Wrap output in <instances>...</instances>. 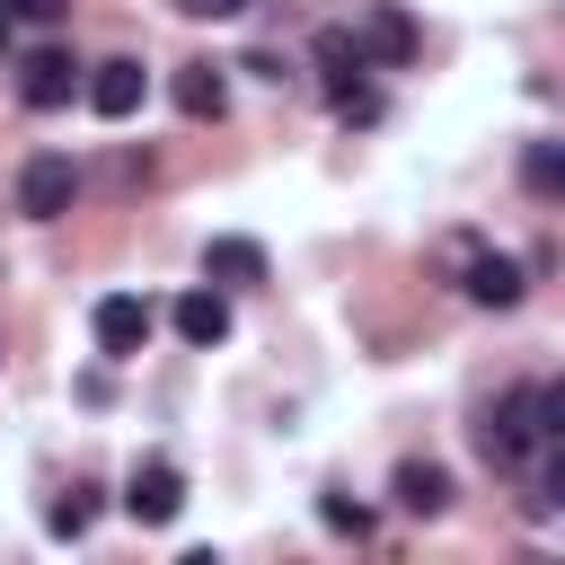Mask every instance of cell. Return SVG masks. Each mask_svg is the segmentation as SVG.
I'll list each match as a JSON object with an SVG mask.
<instances>
[{
  "instance_id": "obj_1",
  "label": "cell",
  "mask_w": 565,
  "mask_h": 565,
  "mask_svg": "<svg viewBox=\"0 0 565 565\" xmlns=\"http://www.w3.org/2000/svg\"><path fill=\"white\" fill-rule=\"evenodd\" d=\"M539 441H556V433H547V388H530V380H521V388H503V397L486 406L477 450H486L494 468H530V450H539Z\"/></svg>"
},
{
  "instance_id": "obj_2",
  "label": "cell",
  "mask_w": 565,
  "mask_h": 565,
  "mask_svg": "<svg viewBox=\"0 0 565 565\" xmlns=\"http://www.w3.org/2000/svg\"><path fill=\"white\" fill-rule=\"evenodd\" d=\"M124 512H132L141 530H168V521L185 512V468H177V459H132V477H124Z\"/></svg>"
},
{
  "instance_id": "obj_3",
  "label": "cell",
  "mask_w": 565,
  "mask_h": 565,
  "mask_svg": "<svg viewBox=\"0 0 565 565\" xmlns=\"http://www.w3.org/2000/svg\"><path fill=\"white\" fill-rule=\"evenodd\" d=\"M71 194H79V168H71L62 150H35V159L18 168V212H26V221H62Z\"/></svg>"
},
{
  "instance_id": "obj_4",
  "label": "cell",
  "mask_w": 565,
  "mask_h": 565,
  "mask_svg": "<svg viewBox=\"0 0 565 565\" xmlns=\"http://www.w3.org/2000/svg\"><path fill=\"white\" fill-rule=\"evenodd\" d=\"M71 88H79V62H71L62 44H35V53L18 62V97H26L35 115H53V106H71Z\"/></svg>"
},
{
  "instance_id": "obj_5",
  "label": "cell",
  "mask_w": 565,
  "mask_h": 565,
  "mask_svg": "<svg viewBox=\"0 0 565 565\" xmlns=\"http://www.w3.org/2000/svg\"><path fill=\"white\" fill-rule=\"evenodd\" d=\"M88 327H97V353H106V362H132V353L150 344V300H132V291H106Z\"/></svg>"
},
{
  "instance_id": "obj_6",
  "label": "cell",
  "mask_w": 565,
  "mask_h": 565,
  "mask_svg": "<svg viewBox=\"0 0 565 565\" xmlns=\"http://www.w3.org/2000/svg\"><path fill=\"white\" fill-rule=\"evenodd\" d=\"M141 97H150V71H141L132 53H115V62H97V79H88V106H97L106 124H124V115H141Z\"/></svg>"
},
{
  "instance_id": "obj_7",
  "label": "cell",
  "mask_w": 565,
  "mask_h": 565,
  "mask_svg": "<svg viewBox=\"0 0 565 565\" xmlns=\"http://www.w3.org/2000/svg\"><path fill=\"white\" fill-rule=\"evenodd\" d=\"M168 97H177V115H194V124H221V115H230V79H221V62H177Z\"/></svg>"
},
{
  "instance_id": "obj_8",
  "label": "cell",
  "mask_w": 565,
  "mask_h": 565,
  "mask_svg": "<svg viewBox=\"0 0 565 565\" xmlns=\"http://www.w3.org/2000/svg\"><path fill=\"white\" fill-rule=\"evenodd\" d=\"M388 494H397V512H415V521H441V512H450V468H433V459H406V468L388 477Z\"/></svg>"
},
{
  "instance_id": "obj_9",
  "label": "cell",
  "mask_w": 565,
  "mask_h": 565,
  "mask_svg": "<svg viewBox=\"0 0 565 565\" xmlns=\"http://www.w3.org/2000/svg\"><path fill=\"white\" fill-rule=\"evenodd\" d=\"M353 44H362V62H415V18L406 9H371Z\"/></svg>"
},
{
  "instance_id": "obj_10",
  "label": "cell",
  "mask_w": 565,
  "mask_h": 565,
  "mask_svg": "<svg viewBox=\"0 0 565 565\" xmlns=\"http://www.w3.org/2000/svg\"><path fill=\"white\" fill-rule=\"evenodd\" d=\"M203 282H230V291L238 282H265V247L256 238H212L203 247Z\"/></svg>"
},
{
  "instance_id": "obj_11",
  "label": "cell",
  "mask_w": 565,
  "mask_h": 565,
  "mask_svg": "<svg viewBox=\"0 0 565 565\" xmlns=\"http://www.w3.org/2000/svg\"><path fill=\"white\" fill-rule=\"evenodd\" d=\"M177 335H185V344H221V335H230V300H221L212 282L185 291V300H177Z\"/></svg>"
},
{
  "instance_id": "obj_12",
  "label": "cell",
  "mask_w": 565,
  "mask_h": 565,
  "mask_svg": "<svg viewBox=\"0 0 565 565\" xmlns=\"http://www.w3.org/2000/svg\"><path fill=\"white\" fill-rule=\"evenodd\" d=\"M468 300H477V309H512V300H521V265H512V256H477V265H468Z\"/></svg>"
},
{
  "instance_id": "obj_13",
  "label": "cell",
  "mask_w": 565,
  "mask_h": 565,
  "mask_svg": "<svg viewBox=\"0 0 565 565\" xmlns=\"http://www.w3.org/2000/svg\"><path fill=\"white\" fill-rule=\"evenodd\" d=\"M318 71H327V88H353L371 62H362V44H353L344 26H327V35H318Z\"/></svg>"
},
{
  "instance_id": "obj_14",
  "label": "cell",
  "mask_w": 565,
  "mask_h": 565,
  "mask_svg": "<svg viewBox=\"0 0 565 565\" xmlns=\"http://www.w3.org/2000/svg\"><path fill=\"white\" fill-rule=\"evenodd\" d=\"M88 521H97V494H88V486H71V494L44 512V530H53V539H88Z\"/></svg>"
},
{
  "instance_id": "obj_15",
  "label": "cell",
  "mask_w": 565,
  "mask_h": 565,
  "mask_svg": "<svg viewBox=\"0 0 565 565\" xmlns=\"http://www.w3.org/2000/svg\"><path fill=\"white\" fill-rule=\"evenodd\" d=\"M521 185H530V194H556V185H565V159H556V141H530V159H521Z\"/></svg>"
},
{
  "instance_id": "obj_16",
  "label": "cell",
  "mask_w": 565,
  "mask_h": 565,
  "mask_svg": "<svg viewBox=\"0 0 565 565\" xmlns=\"http://www.w3.org/2000/svg\"><path fill=\"white\" fill-rule=\"evenodd\" d=\"M62 9L71 0H0V18H18V26H62Z\"/></svg>"
},
{
  "instance_id": "obj_17",
  "label": "cell",
  "mask_w": 565,
  "mask_h": 565,
  "mask_svg": "<svg viewBox=\"0 0 565 565\" xmlns=\"http://www.w3.org/2000/svg\"><path fill=\"white\" fill-rule=\"evenodd\" d=\"M318 512H327V530H344V539H362V530H371V512H362V503H344V494H327Z\"/></svg>"
},
{
  "instance_id": "obj_18",
  "label": "cell",
  "mask_w": 565,
  "mask_h": 565,
  "mask_svg": "<svg viewBox=\"0 0 565 565\" xmlns=\"http://www.w3.org/2000/svg\"><path fill=\"white\" fill-rule=\"evenodd\" d=\"M335 115H344V124H371V115H380V97L353 79V88H335Z\"/></svg>"
},
{
  "instance_id": "obj_19",
  "label": "cell",
  "mask_w": 565,
  "mask_h": 565,
  "mask_svg": "<svg viewBox=\"0 0 565 565\" xmlns=\"http://www.w3.org/2000/svg\"><path fill=\"white\" fill-rule=\"evenodd\" d=\"M177 9H185V18H238L247 0H177Z\"/></svg>"
},
{
  "instance_id": "obj_20",
  "label": "cell",
  "mask_w": 565,
  "mask_h": 565,
  "mask_svg": "<svg viewBox=\"0 0 565 565\" xmlns=\"http://www.w3.org/2000/svg\"><path fill=\"white\" fill-rule=\"evenodd\" d=\"M0 53H9V18H0Z\"/></svg>"
}]
</instances>
